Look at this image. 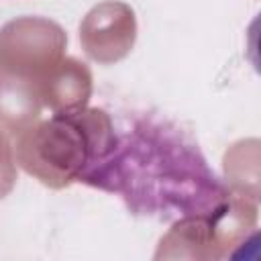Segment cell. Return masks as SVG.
Here are the masks:
<instances>
[{"mask_svg":"<svg viewBox=\"0 0 261 261\" xmlns=\"http://www.w3.org/2000/svg\"><path fill=\"white\" fill-rule=\"evenodd\" d=\"M102 130L86 133L71 177L118 196L133 216L167 224L222 216L228 190L196 137L155 108L102 110Z\"/></svg>","mask_w":261,"mask_h":261,"instance_id":"obj_1","label":"cell"}]
</instances>
